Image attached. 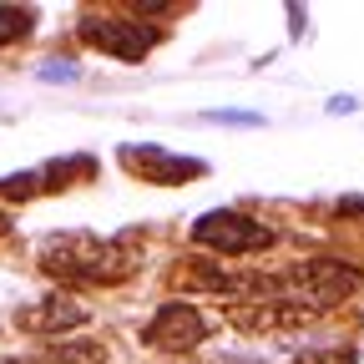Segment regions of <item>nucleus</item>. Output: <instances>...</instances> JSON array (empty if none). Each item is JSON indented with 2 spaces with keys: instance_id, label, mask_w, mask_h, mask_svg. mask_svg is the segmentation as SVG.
I'll return each mask as SVG.
<instances>
[{
  "instance_id": "obj_1",
  "label": "nucleus",
  "mask_w": 364,
  "mask_h": 364,
  "mask_svg": "<svg viewBox=\"0 0 364 364\" xmlns=\"http://www.w3.org/2000/svg\"><path fill=\"white\" fill-rule=\"evenodd\" d=\"M142 253L127 238H97V233H56L41 243V273L71 289H97V284H122L136 273Z\"/></svg>"
},
{
  "instance_id": "obj_2",
  "label": "nucleus",
  "mask_w": 364,
  "mask_h": 364,
  "mask_svg": "<svg viewBox=\"0 0 364 364\" xmlns=\"http://www.w3.org/2000/svg\"><path fill=\"white\" fill-rule=\"evenodd\" d=\"M359 289H364V273L354 263H344V258H309L294 273H284V294L294 304L314 309V314H324V309L354 299Z\"/></svg>"
},
{
  "instance_id": "obj_3",
  "label": "nucleus",
  "mask_w": 364,
  "mask_h": 364,
  "mask_svg": "<svg viewBox=\"0 0 364 364\" xmlns=\"http://www.w3.org/2000/svg\"><path fill=\"white\" fill-rule=\"evenodd\" d=\"M193 243L208 248V253H223V258H243V253H263L279 243V233H273L268 223L238 213V208H213L193 223Z\"/></svg>"
},
{
  "instance_id": "obj_4",
  "label": "nucleus",
  "mask_w": 364,
  "mask_h": 364,
  "mask_svg": "<svg viewBox=\"0 0 364 364\" xmlns=\"http://www.w3.org/2000/svg\"><path fill=\"white\" fill-rule=\"evenodd\" d=\"M81 41L117 61H142L162 41V31L147 21H132V16H81Z\"/></svg>"
},
{
  "instance_id": "obj_5",
  "label": "nucleus",
  "mask_w": 364,
  "mask_h": 364,
  "mask_svg": "<svg viewBox=\"0 0 364 364\" xmlns=\"http://www.w3.org/2000/svg\"><path fill=\"white\" fill-rule=\"evenodd\" d=\"M208 334H213V318H208L198 304H182V299H172V304H162V309L152 314V324L142 329V344H147V349L182 354V349H198Z\"/></svg>"
},
{
  "instance_id": "obj_6",
  "label": "nucleus",
  "mask_w": 364,
  "mask_h": 364,
  "mask_svg": "<svg viewBox=\"0 0 364 364\" xmlns=\"http://www.w3.org/2000/svg\"><path fill=\"white\" fill-rule=\"evenodd\" d=\"M122 167H127L132 177L152 182V188H177V182H193V177H203V172H208L198 157H172V152L147 147V142L122 147Z\"/></svg>"
},
{
  "instance_id": "obj_7",
  "label": "nucleus",
  "mask_w": 364,
  "mask_h": 364,
  "mask_svg": "<svg viewBox=\"0 0 364 364\" xmlns=\"http://www.w3.org/2000/svg\"><path fill=\"white\" fill-rule=\"evenodd\" d=\"M86 318H91V309H81L76 294H51V299L21 309L16 324H21L26 334H66V329H81Z\"/></svg>"
},
{
  "instance_id": "obj_8",
  "label": "nucleus",
  "mask_w": 364,
  "mask_h": 364,
  "mask_svg": "<svg viewBox=\"0 0 364 364\" xmlns=\"http://www.w3.org/2000/svg\"><path fill=\"white\" fill-rule=\"evenodd\" d=\"M41 364H107V344L97 339H61L41 354Z\"/></svg>"
},
{
  "instance_id": "obj_9",
  "label": "nucleus",
  "mask_w": 364,
  "mask_h": 364,
  "mask_svg": "<svg viewBox=\"0 0 364 364\" xmlns=\"http://www.w3.org/2000/svg\"><path fill=\"white\" fill-rule=\"evenodd\" d=\"M31 26H36V11H26V6H0V46L26 41Z\"/></svg>"
},
{
  "instance_id": "obj_10",
  "label": "nucleus",
  "mask_w": 364,
  "mask_h": 364,
  "mask_svg": "<svg viewBox=\"0 0 364 364\" xmlns=\"http://www.w3.org/2000/svg\"><path fill=\"white\" fill-rule=\"evenodd\" d=\"M299 364H354V349H339V354H304Z\"/></svg>"
},
{
  "instance_id": "obj_11",
  "label": "nucleus",
  "mask_w": 364,
  "mask_h": 364,
  "mask_svg": "<svg viewBox=\"0 0 364 364\" xmlns=\"http://www.w3.org/2000/svg\"><path fill=\"white\" fill-rule=\"evenodd\" d=\"M339 213H364V198H349V203H339Z\"/></svg>"
},
{
  "instance_id": "obj_12",
  "label": "nucleus",
  "mask_w": 364,
  "mask_h": 364,
  "mask_svg": "<svg viewBox=\"0 0 364 364\" xmlns=\"http://www.w3.org/2000/svg\"><path fill=\"white\" fill-rule=\"evenodd\" d=\"M11 233V213H0V238H6Z\"/></svg>"
}]
</instances>
